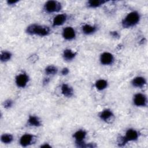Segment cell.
<instances>
[{"mask_svg":"<svg viewBox=\"0 0 148 148\" xmlns=\"http://www.w3.org/2000/svg\"><path fill=\"white\" fill-rule=\"evenodd\" d=\"M146 83L145 79L142 77H137L132 81V84L137 87H141Z\"/></svg>","mask_w":148,"mask_h":148,"instance_id":"cell-12","label":"cell"},{"mask_svg":"<svg viewBox=\"0 0 148 148\" xmlns=\"http://www.w3.org/2000/svg\"><path fill=\"white\" fill-rule=\"evenodd\" d=\"M45 9L48 13L57 12L61 10V4L57 1H49L46 3L45 5Z\"/></svg>","mask_w":148,"mask_h":148,"instance_id":"cell-3","label":"cell"},{"mask_svg":"<svg viewBox=\"0 0 148 148\" xmlns=\"http://www.w3.org/2000/svg\"><path fill=\"white\" fill-rule=\"evenodd\" d=\"M41 147H51V146L50 145H49L48 144H45L44 145H42Z\"/></svg>","mask_w":148,"mask_h":148,"instance_id":"cell-28","label":"cell"},{"mask_svg":"<svg viewBox=\"0 0 148 148\" xmlns=\"http://www.w3.org/2000/svg\"><path fill=\"white\" fill-rule=\"evenodd\" d=\"M82 30L85 34H90L94 32L96 30V28L94 26H91L90 25H85L82 27Z\"/></svg>","mask_w":148,"mask_h":148,"instance_id":"cell-17","label":"cell"},{"mask_svg":"<svg viewBox=\"0 0 148 148\" xmlns=\"http://www.w3.org/2000/svg\"><path fill=\"white\" fill-rule=\"evenodd\" d=\"M134 102L136 106H144L146 104V98L142 94H137L134 97Z\"/></svg>","mask_w":148,"mask_h":148,"instance_id":"cell-4","label":"cell"},{"mask_svg":"<svg viewBox=\"0 0 148 148\" xmlns=\"http://www.w3.org/2000/svg\"><path fill=\"white\" fill-rule=\"evenodd\" d=\"M61 91L63 94L67 97H71L73 95L72 89L66 84L63 85L61 87Z\"/></svg>","mask_w":148,"mask_h":148,"instance_id":"cell-11","label":"cell"},{"mask_svg":"<svg viewBox=\"0 0 148 148\" xmlns=\"http://www.w3.org/2000/svg\"><path fill=\"white\" fill-rule=\"evenodd\" d=\"M111 34H112V35L114 36V37H115V38H116V37H118L119 35L118 34V33L117 32H111L110 33Z\"/></svg>","mask_w":148,"mask_h":148,"instance_id":"cell-26","label":"cell"},{"mask_svg":"<svg viewBox=\"0 0 148 148\" xmlns=\"http://www.w3.org/2000/svg\"><path fill=\"white\" fill-rule=\"evenodd\" d=\"M48 82H49V79H48V78H47L46 79H45V81L44 82V83H48Z\"/></svg>","mask_w":148,"mask_h":148,"instance_id":"cell-29","label":"cell"},{"mask_svg":"<svg viewBox=\"0 0 148 148\" xmlns=\"http://www.w3.org/2000/svg\"><path fill=\"white\" fill-rule=\"evenodd\" d=\"M28 81V77L26 74H20L16 78V83L17 86L20 87H24Z\"/></svg>","mask_w":148,"mask_h":148,"instance_id":"cell-5","label":"cell"},{"mask_svg":"<svg viewBox=\"0 0 148 148\" xmlns=\"http://www.w3.org/2000/svg\"><path fill=\"white\" fill-rule=\"evenodd\" d=\"M28 123L32 126H36L38 127L41 126V122L38 118H37L35 116H30L28 119Z\"/></svg>","mask_w":148,"mask_h":148,"instance_id":"cell-15","label":"cell"},{"mask_svg":"<svg viewBox=\"0 0 148 148\" xmlns=\"http://www.w3.org/2000/svg\"><path fill=\"white\" fill-rule=\"evenodd\" d=\"M64 38L67 40H71L75 37V32L72 27H66L63 33Z\"/></svg>","mask_w":148,"mask_h":148,"instance_id":"cell-7","label":"cell"},{"mask_svg":"<svg viewBox=\"0 0 148 148\" xmlns=\"http://www.w3.org/2000/svg\"><path fill=\"white\" fill-rule=\"evenodd\" d=\"M112 116H113V114L112 112H111V111L109 109H106V110H104L101 114L100 118L101 119L106 121L108 120L110 117H112Z\"/></svg>","mask_w":148,"mask_h":148,"instance_id":"cell-16","label":"cell"},{"mask_svg":"<svg viewBox=\"0 0 148 148\" xmlns=\"http://www.w3.org/2000/svg\"><path fill=\"white\" fill-rule=\"evenodd\" d=\"M17 3V1H8V4H10V5H12V4H15V3Z\"/></svg>","mask_w":148,"mask_h":148,"instance_id":"cell-27","label":"cell"},{"mask_svg":"<svg viewBox=\"0 0 148 148\" xmlns=\"http://www.w3.org/2000/svg\"><path fill=\"white\" fill-rule=\"evenodd\" d=\"M57 68L52 65L48 67L45 69V72L48 75H54V74L57 73Z\"/></svg>","mask_w":148,"mask_h":148,"instance_id":"cell-22","label":"cell"},{"mask_svg":"<svg viewBox=\"0 0 148 148\" xmlns=\"http://www.w3.org/2000/svg\"><path fill=\"white\" fill-rule=\"evenodd\" d=\"M107 82L105 80H99L96 83V88L99 90H102L105 89L107 87Z\"/></svg>","mask_w":148,"mask_h":148,"instance_id":"cell-18","label":"cell"},{"mask_svg":"<svg viewBox=\"0 0 148 148\" xmlns=\"http://www.w3.org/2000/svg\"><path fill=\"white\" fill-rule=\"evenodd\" d=\"M32 140V136L30 134H25L22 137L20 143L22 146L26 147L31 144Z\"/></svg>","mask_w":148,"mask_h":148,"instance_id":"cell-9","label":"cell"},{"mask_svg":"<svg viewBox=\"0 0 148 148\" xmlns=\"http://www.w3.org/2000/svg\"><path fill=\"white\" fill-rule=\"evenodd\" d=\"M127 142V141L126 140L125 137H120L118 139V144L120 146H124Z\"/></svg>","mask_w":148,"mask_h":148,"instance_id":"cell-23","label":"cell"},{"mask_svg":"<svg viewBox=\"0 0 148 148\" xmlns=\"http://www.w3.org/2000/svg\"><path fill=\"white\" fill-rule=\"evenodd\" d=\"M12 54L8 52H4L1 53L0 59H1L2 62H5L9 60L11 58Z\"/></svg>","mask_w":148,"mask_h":148,"instance_id":"cell-21","label":"cell"},{"mask_svg":"<svg viewBox=\"0 0 148 148\" xmlns=\"http://www.w3.org/2000/svg\"><path fill=\"white\" fill-rule=\"evenodd\" d=\"M106 1L102 0H94V1H89L88 2L89 7L91 8H96L100 7L101 5L104 4Z\"/></svg>","mask_w":148,"mask_h":148,"instance_id":"cell-19","label":"cell"},{"mask_svg":"<svg viewBox=\"0 0 148 148\" xmlns=\"http://www.w3.org/2000/svg\"><path fill=\"white\" fill-rule=\"evenodd\" d=\"M139 15L136 12H133L128 14L122 22V26L124 28H129L137 24L139 21Z\"/></svg>","mask_w":148,"mask_h":148,"instance_id":"cell-2","label":"cell"},{"mask_svg":"<svg viewBox=\"0 0 148 148\" xmlns=\"http://www.w3.org/2000/svg\"><path fill=\"white\" fill-rule=\"evenodd\" d=\"M67 20V16L65 15L61 14L57 15L54 18L53 25L54 26H59L63 24Z\"/></svg>","mask_w":148,"mask_h":148,"instance_id":"cell-10","label":"cell"},{"mask_svg":"<svg viewBox=\"0 0 148 148\" xmlns=\"http://www.w3.org/2000/svg\"><path fill=\"white\" fill-rule=\"evenodd\" d=\"M50 29L46 26L32 24L27 28V32L31 35H38L40 36H46L49 34Z\"/></svg>","mask_w":148,"mask_h":148,"instance_id":"cell-1","label":"cell"},{"mask_svg":"<svg viewBox=\"0 0 148 148\" xmlns=\"http://www.w3.org/2000/svg\"><path fill=\"white\" fill-rule=\"evenodd\" d=\"M69 73V70L67 68H64L63 69L62 71H61V73L63 74V75H66Z\"/></svg>","mask_w":148,"mask_h":148,"instance_id":"cell-25","label":"cell"},{"mask_svg":"<svg viewBox=\"0 0 148 148\" xmlns=\"http://www.w3.org/2000/svg\"><path fill=\"white\" fill-rule=\"evenodd\" d=\"M101 63L104 65H109L112 63L114 57L112 54L109 53H104L101 56Z\"/></svg>","mask_w":148,"mask_h":148,"instance_id":"cell-6","label":"cell"},{"mask_svg":"<svg viewBox=\"0 0 148 148\" xmlns=\"http://www.w3.org/2000/svg\"><path fill=\"white\" fill-rule=\"evenodd\" d=\"M12 104H13V102L11 100H7L6 101H5L4 102V107L5 108H11L12 106Z\"/></svg>","mask_w":148,"mask_h":148,"instance_id":"cell-24","label":"cell"},{"mask_svg":"<svg viewBox=\"0 0 148 148\" xmlns=\"http://www.w3.org/2000/svg\"><path fill=\"white\" fill-rule=\"evenodd\" d=\"M138 137V133L133 129H129L125 137L126 140L128 141H135L137 139Z\"/></svg>","mask_w":148,"mask_h":148,"instance_id":"cell-8","label":"cell"},{"mask_svg":"<svg viewBox=\"0 0 148 148\" xmlns=\"http://www.w3.org/2000/svg\"><path fill=\"white\" fill-rule=\"evenodd\" d=\"M1 141L5 143H10L13 141V137L11 134H6L1 136Z\"/></svg>","mask_w":148,"mask_h":148,"instance_id":"cell-20","label":"cell"},{"mask_svg":"<svg viewBox=\"0 0 148 148\" xmlns=\"http://www.w3.org/2000/svg\"><path fill=\"white\" fill-rule=\"evenodd\" d=\"M86 133L83 130H79L76 132L73 135V137L76 139V142H79L83 141V139L85 138Z\"/></svg>","mask_w":148,"mask_h":148,"instance_id":"cell-13","label":"cell"},{"mask_svg":"<svg viewBox=\"0 0 148 148\" xmlns=\"http://www.w3.org/2000/svg\"><path fill=\"white\" fill-rule=\"evenodd\" d=\"M76 53H73L71 50L67 49L63 53V57L66 60H71L75 57Z\"/></svg>","mask_w":148,"mask_h":148,"instance_id":"cell-14","label":"cell"}]
</instances>
